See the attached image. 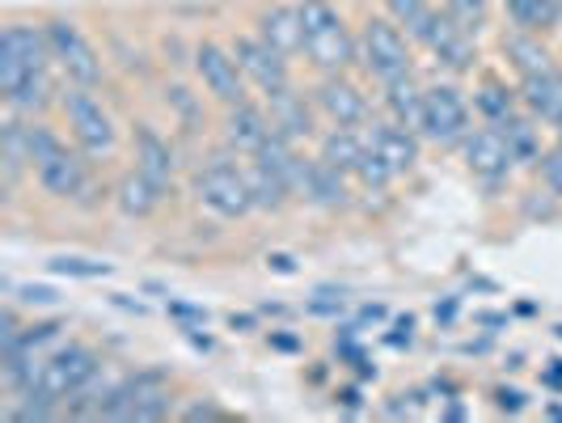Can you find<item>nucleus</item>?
I'll return each mask as SVG.
<instances>
[{"label": "nucleus", "instance_id": "4be33fe9", "mask_svg": "<svg viewBox=\"0 0 562 423\" xmlns=\"http://www.w3.org/2000/svg\"><path fill=\"white\" fill-rule=\"evenodd\" d=\"M470 98H474L479 123H486V127H504L507 119H516V114L525 111V102H520V85L507 81V73H495V68H486V64L474 73Z\"/></svg>", "mask_w": 562, "mask_h": 423}, {"label": "nucleus", "instance_id": "6e6552de", "mask_svg": "<svg viewBox=\"0 0 562 423\" xmlns=\"http://www.w3.org/2000/svg\"><path fill=\"white\" fill-rule=\"evenodd\" d=\"M153 89H157V111L169 123V132L187 144L191 157L216 141L221 107L199 89L191 73H161V81L153 85Z\"/></svg>", "mask_w": 562, "mask_h": 423}, {"label": "nucleus", "instance_id": "f8f14e48", "mask_svg": "<svg viewBox=\"0 0 562 423\" xmlns=\"http://www.w3.org/2000/svg\"><path fill=\"white\" fill-rule=\"evenodd\" d=\"M313 107L322 114L326 127H356L364 132L368 123L376 119V89L360 73H326V77H310Z\"/></svg>", "mask_w": 562, "mask_h": 423}, {"label": "nucleus", "instance_id": "a211bd4d", "mask_svg": "<svg viewBox=\"0 0 562 423\" xmlns=\"http://www.w3.org/2000/svg\"><path fill=\"white\" fill-rule=\"evenodd\" d=\"M364 203L360 187L351 182V174H342L338 166L322 162L317 153L310 157V174H305V191H301V208H313L322 216H347Z\"/></svg>", "mask_w": 562, "mask_h": 423}, {"label": "nucleus", "instance_id": "ddd939ff", "mask_svg": "<svg viewBox=\"0 0 562 423\" xmlns=\"http://www.w3.org/2000/svg\"><path fill=\"white\" fill-rule=\"evenodd\" d=\"M457 157H461V166L465 174L474 178L482 187V196L486 199H499L512 191V178H516V157H512V148H507L504 132L499 127H486L479 123L465 144L457 148Z\"/></svg>", "mask_w": 562, "mask_h": 423}, {"label": "nucleus", "instance_id": "c756f323", "mask_svg": "<svg viewBox=\"0 0 562 423\" xmlns=\"http://www.w3.org/2000/svg\"><path fill=\"white\" fill-rule=\"evenodd\" d=\"M559 38H562V22H559Z\"/></svg>", "mask_w": 562, "mask_h": 423}, {"label": "nucleus", "instance_id": "aec40b11", "mask_svg": "<svg viewBox=\"0 0 562 423\" xmlns=\"http://www.w3.org/2000/svg\"><path fill=\"white\" fill-rule=\"evenodd\" d=\"M280 56L301 64L305 52V30H301V0H258L246 18Z\"/></svg>", "mask_w": 562, "mask_h": 423}, {"label": "nucleus", "instance_id": "c85d7f7f", "mask_svg": "<svg viewBox=\"0 0 562 423\" xmlns=\"http://www.w3.org/2000/svg\"><path fill=\"white\" fill-rule=\"evenodd\" d=\"M537 174V187H546L554 199H562V141L546 144V153H541V162L533 166Z\"/></svg>", "mask_w": 562, "mask_h": 423}, {"label": "nucleus", "instance_id": "6ab92c4d", "mask_svg": "<svg viewBox=\"0 0 562 423\" xmlns=\"http://www.w3.org/2000/svg\"><path fill=\"white\" fill-rule=\"evenodd\" d=\"M364 136H368V144L376 148V157L394 169L397 178H415V174H419L423 148H427V141H423L419 132H411V127H402L397 119L376 111V119L364 127Z\"/></svg>", "mask_w": 562, "mask_h": 423}, {"label": "nucleus", "instance_id": "f03ea898", "mask_svg": "<svg viewBox=\"0 0 562 423\" xmlns=\"http://www.w3.org/2000/svg\"><path fill=\"white\" fill-rule=\"evenodd\" d=\"M56 119L98 169H119V162H127V123L111 107L106 89L64 85Z\"/></svg>", "mask_w": 562, "mask_h": 423}, {"label": "nucleus", "instance_id": "7ed1b4c3", "mask_svg": "<svg viewBox=\"0 0 562 423\" xmlns=\"http://www.w3.org/2000/svg\"><path fill=\"white\" fill-rule=\"evenodd\" d=\"M187 196L195 199L199 212H207V216L221 221V225H241V221H254V216H258L250 182H246V157L228 153V148H221L216 141L191 157Z\"/></svg>", "mask_w": 562, "mask_h": 423}, {"label": "nucleus", "instance_id": "412c9836", "mask_svg": "<svg viewBox=\"0 0 562 423\" xmlns=\"http://www.w3.org/2000/svg\"><path fill=\"white\" fill-rule=\"evenodd\" d=\"M267 111H271V123H276V136L301 144V148H313L317 136L326 132V123H322V114H317V107H313V93L305 81L292 85V89L280 93V98H271Z\"/></svg>", "mask_w": 562, "mask_h": 423}, {"label": "nucleus", "instance_id": "cd10ccee", "mask_svg": "<svg viewBox=\"0 0 562 423\" xmlns=\"http://www.w3.org/2000/svg\"><path fill=\"white\" fill-rule=\"evenodd\" d=\"M440 9H445V18L457 22L465 34L482 38V34L491 30V22H495V13H499V0H440Z\"/></svg>", "mask_w": 562, "mask_h": 423}, {"label": "nucleus", "instance_id": "a878e982", "mask_svg": "<svg viewBox=\"0 0 562 423\" xmlns=\"http://www.w3.org/2000/svg\"><path fill=\"white\" fill-rule=\"evenodd\" d=\"M499 18L507 30L554 38L562 22V0H499Z\"/></svg>", "mask_w": 562, "mask_h": 423}, {"label": "nucleus", "instance_id": "f3484780", "mask_svg": "<svg viewBox=\"0 0 562 423\" xmlns=\"http://www.w3.org/2000/svg\"><path fill=\"white\" fill-rule=\"evenodd\" d=\"M276 136V123H271V111L262 98H246L237 107H225L221 111V123H216V144L237 153V157H258V148Z\"/></svg>", "mask_w": 562, "mask_h": 423}, {"label": "nucleus", "instance_id": "f257e3e1", "mask_svg": "<svg viewBox=\"0 0 562 423\" xmlns=\"http://www.w3.org/2000/svg\"><path fill=\"white\" fill-rule=\"evenodd\" d=\"M59 81L43 13H9L0 26V102L22 119H47L59 107Z\"/></svg>", "mask_w": 562, "mask_h": 423}, {"label": "nucleus", "instance_id": "39448f33", "mask_svg": "<svg viewBox=\"0 0 562 423\" xmlns=\"http://www.w3.org/2000/svg\"><path fill=\"white\" fill-rule=\"evenodd\" d=\"M43 26H47V43H52L59 81L85 85V89H106L111 85L114 73L98 26H89L81 13H68V9L43 13Z\"/></svg>", "mask_w": 562, "mask_h": 423}, {"label": "nucleus", "instance_id": "393cba45", "mask_svg": "<svg viewBox=\"0 0 562 423\" xmlns=\"http://www.w3.org/2000/svg\"><path fill=\"white\" fill-rule=\"evenodd\" d=\"M376 107L381 114L397 119L402 127L419 132L423 136V111H427V77L415 73V77H402V81H390L376 89Z\"/></svg>", "mask_w": 562, "mask_h": 423}, {"label": "nucleus", "instance_id": "9d476101", "mask_svg": "<svg viewBox=\"0 0 562 423\" xmlns=\"http://www.w3.org/2000/svg\"><path fill=\"white\" fill-rule=\"evenodd\" d=\"M191 77L199 81V89L225 111L254 98L250 81L241 73V64L233 56V43H228L225 30H199L195 34V52H191Z\"/></svg>", "mask_w": 562, "mask_h": 423}, {"label": "nucleus", "instance_id": "4468645a", "mask_svg": "<svg viewBox=\"0 0 562 423\" xmlns=\"http://www.w3.org/2000/svg\"><path fill=\"white\" fill-rule=\"evenodd\" d=\"M166 415H178V394H173V377H166L161 368L123 377L102 411V420H166Z\"/></svg>", "mask_w": 562, "mask_h": 423}, {"label": "nucleus", "instance_id": "b1692460", "mask_svg": "<svg viewBox=\"0 0 562 423\" xmlns=\"http://www.w3.org/2000/svg\"><path fill=\"white\" fill-rule=\"evenodd\" d=\"M499 56H504V68L525 81V77H537V73H550L554 64H562L559 47L546 38V34H525V30H499Z\"/></svg>", "mask_w": 562, "mask_h": 423}, {"label": "nucleus", "instance_id": "dca6fc26", "mask_svg": "<svg viewBox=\"0 0 562 423\" xmlns=\"http://www.w3.org/2000/svg\"><path fill=\"white\" fill-rule=\"evenodd\" d=\"M98 365H102L98 347H89L85 338H68L43 360V390L56 398L59 407H68L72 398L81 394L85 381L98 372Z\"/></svg>", "mask_w": 562, "mask_h": 423}, {"label": "nucleus", "instance_id": "5701e85b", "mask_svg": "<svg viewBox=\"0 0 562 423\" xmlns=\"http://www.w3.org/2000/svg\"><path fill=\"white\" fill-rule=\"evenodd\" d=\"M173 199L161 191V187H153L144 174H136L132 166H123L114 174V187H111V208L123 216V221H153V216H161Z\"/></svg>", "mask_w": 562, "mask_h": 423}, {"label": "nucleus", "instance_id": "9b49d317", "mask_svg": "<svg viewBox=\"0 0 562 423\" xmlns=\"http://www.w3.org/2000/svg\"><path fill=\"white\" fill-rule=\"evenodd\" d=\"M225 34H228V43H233V56L241 64V73H246V81H250L254 98L271 102V98L288 93L292 85H301V64H292L288 56H280L250 22L228 26Z\"/></svg>", "mask_w": 562, "mask_h": 423}, {"label": "nucleus", "instance_id": "20e7f679", "mask_svg": "<svg viewBox=\"0 0 562 423\" xmlns=\"http://www.w3.org/2000/svg\"><path fill=\"white\" fill-rule=\"evenodd\" d=\"M419 56L423 52L415 47V38L397 26L394 18H385L381 9L368 4L356 18V73L368 77L372 89L423 73Z\"/></svg>", "mask_w": 562, "mask_h": 423}, {"label": "nucleus", "instance_id": "423d86ee", "mask_svg": "<svg viewBox=\"0 0 562 423\" xmlns=\"http://www.w3.org/2000/svg\"><path fill=\"white\" fill-rule=\"evenodd\" d=\"M301 30H305L301 68L310 77L356 73V18L347 13L342 0H301Z\"/></svg>", "mask_w": 562, "mask_h": 423}, {"label": "nucleus", "instance_id": "bb28decb", "mask_svg": "<svg viewBox=\"0 0 562 423\" xmlns=\"http://www.w3.org/2000/svg\"><path fill=\"white\" fill-rule=\"evenodd\" d=\"M376 9L385 18H394L397 26L415 38V47L427 38V30L436 26V18H440V0H376Z\"/></svg>", "mask_w": 562, "mask_h": 423}, {"label": "nucleus", "instance_id": "1a4fd4ad", "mask_svg": "<svg viewBox=\"0 0 562 423\" xmlns=\"http://www.w3.org/2000/svg\"><path fill=\"white\" fill-rule=\"evenodd\" d=\"M474 127H479V114H474L470 85L461 77H449V73L427 77V111H423V141H427V148L457 153Z\"/></svg>", "mask_w": 562, "mask_h": 423}, {"label": "nucleus", "instance_id": "2eb2a0df", "mask_svg": "<svg viewBox=\"0 0 562 423\" xmlns=\"http://www.w3.org/2000/svg\"><path fill=\"white\" fill-rule=\"evenodd\" d=\"M419 52L431 59V68L436 73H449V77H474L482 68V52H479V38L474 34H465V30L449 22L445 18V9H440V18H436V26L427 30V38L419 43Z\"/></svg>", "mask_w": 562, "mask_h": 423}, {"label": "nucleus", "instance_id": "0eeeda50", "mask_svg": "<svg viewBox=\"0 0 562 423\" xmlns=\"http://www.w3.org/2000/svg\"><path fill=\"white\" fill-rule=\"evenodd\" d=\"M127 166L144 174L153 187H161L169 199L187 196L191 153L169 132L166 119H153V114H132L127 119Z\"/></svg>", "mask_w": 562, "mask_h": 423}]
</instances>
